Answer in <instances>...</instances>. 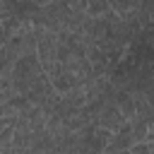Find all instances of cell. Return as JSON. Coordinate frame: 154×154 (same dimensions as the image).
Masks as SVG:
<instances>
[{
	"label": "cell",
	"instance_id": "1",
	"mask_svg": "<svg viewBox=\"0 0 154 154\" xmlns=\"http://www.w3.org/2000/svg\"><path fill=\"white\" fill-rule=\"evenodd\" d=\"M34 38H36L34 53H36L43 72H46L55 63V55H58V34L51 31V29H46V26H36L34 24Z\"/></svg>",
	"mask_w": 154,
	"mask_h": 154
},
{
	"label": "cell",
	"instance_id": "2",
	"mask_svg": "<svg viewBox=\"0 0 154 154\" xmlns=\"http://www.w3.org/2000/svg\"><path fill=\"white\" fill-rule=\"evenodd\" d=\"M94 123L99 125V128H106V130H118L123 123H125V116L118 111V106L113 103V94H111V99H106L101 106H99V111H96V116H94Z\"/></svg>",
	"mask_w": 154,
	"mask_h": 154
},
{
	"label": "cell",
	"instance_id": "3",
	"mask_svg": "<svg viewBox=\"0 0 154 154\" xmlns=\"http://www.w3.org/2000/svg\"><path fill=\"white\" fill-rule=\"evenodd\" d=\"M84 12L89 17H103L111 12V5L108 0H84Z\"/></svg>",
	"mask_w": 154,
	"mask_h": 154
},
{
	"label": "cell",
	"instance_id": "4",
	"mask_svg": "<svg viewBox=\"0 0 154 154\" xmlns=\"http://www.w3.org/2000/svg\"><path fill=\"white\" fill-rule=\"evenodd\" d=\"M128 152H130V154H154V142H152V140L132 142V147H130Z\"/></svg>",
	"mask_w": 154,
	"mask_h": 154
},
{
	"label": "cell",
	"instance_id": "5",
	"mask_svg": "<svg viewBox=\"0 0 154 154\" xmlns=\"http://www.w3.org/2000/svg\"><path fill=\"white\" fill-rule=\"evenodd\" d=\"M7 41V29H5V24H2V19H0V46Z\"/></svg>",
	"mask_w": 154,
	"mask_h": 154
},
{
	"label": "cell",
	"instance_id": "6",
	"mask_svg": "<svg viewBox=\"0 0 154 154\" xmlns=\"http://www.w3.org/2000/svg\"><path fill=\"white\" fill-rule=\"evenodd\" d=\"M46 2H48V0H29V5H31L34 10H36V7H41V5H46Z\"/></svg>",
	"mask_w": 154,
	"mask_h": 154
}]
</instances>
